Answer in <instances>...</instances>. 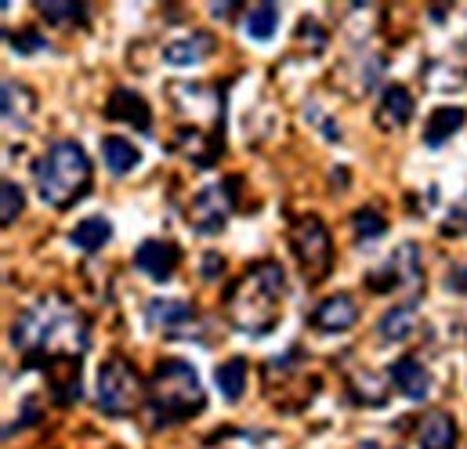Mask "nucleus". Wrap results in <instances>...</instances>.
Segmentation results:
<instances>
[{
  "label": "nucleus",
  "instance_id": "13",
  "mask_svg": "<svg viewBox=\"0 0 467 449\" xmlns=\"http://www.w3.org/2000/svg\"><path fill=\"white\" fill-rule=\"evenodd\" d=\"M388 381H391V384H395L410 402H424V399L431 395V377H428L424 362H417L413 355L395 359V362H391V370H388Z\"/></svg>",
  "mask_w": 467,
  "mask_h": 449
},
{
  "label": "nucleus",
  "instance_id": "6",
  "mask_svg": "<svg viewBox=\"0 0 467 449\" xmlns=\"http://www.w3.org/2000/svg\"><path fill=\"white\" fill-rule=\"evenodd\" d=\"M290 243H294V254H297V265L305 268L308 279H323L330 268H334V243H330V232L319 218H301L290 232Z\"/></svg>",
  "mask_w": 467,
  "mask_h": 449
},
{
  "label": "nucleus",
  "instance_id": "32",
  "mask_svg": "<svg viewBox=\"0 0 467 449\" xmlns=\"http://www.w3.org/2000/svg\"><path fill=\"white\" fill-rule=\"evenodd\" d=\"M450 290H453V294H467V265H457V268L450 272Z\"/></svg>",
  "mask_w": 467,
  "mask_h": 449
},
{
  "label": "nucleus",
  "instance_id": "24",
  "mask_svg": "<svg viewBox=\"0 0 467 449\" xmlns=\"http://www.w3.org/2000/svg\"><path fill=\"white\" fill-rule=\"evenodd\" d=\"M351 395L358 399V406L377 410L388 402V381L369 373V370H358V373H351Z\"/></svg>",
  "mask_w": 467,
  "mask_h": 449
},
{
  "label": "nucleus",
  "instance_id": "22",
  "mask_svg": "<svg viewBox=\"0 0 467 449\" xmlns=\"http://www.w3.org/2000/svg\"><path fill=\"white\" fill-rule=\"evenodd\" d=\"M275 29H279V4H272V0H265V4H254L250 11H246V18H243V33L250 37V40H272L275 37Z\"/></svg>",
  "mask_w": 467,
  "mask_h": 449
},
{
  "label": "nucleus",
  "instance_id": "8",
  "mask_svg": "<svg viewBox=\"0 0 467 449\" xmlns=\"http://www.w3.org/2000/svg\"><path fill=\"white\" fill-rule=\"evenodd\" d=\"M366 287L373 294H388V290H399V287H420V246L417 243L395 246V254L366 276Z\"/></svg>",
  "mask_w": 467,
  "mask_h": 449
},
{
  "label": "nucleus",
  "instance_id": "2",
  "mask_svg": "<svg viewBox=\"0 0 467 449\" xmlns=\"http://www.w3.org/2000/svg\"><path fill=\"white\" fill-rule=\"evenodd\" d=\"M283 290H286V279L275 261L250 265V272L229 290V323L250 337L275 330Z\"/></svg>",
  "mask_w": 467,
  "mask_h": 449
},
{
  "label": "nucleus",
  "instance_id": "10",
  "mask_svg": "<svg viewBox=\"0 0 467 449\" xmlns=\"http://www.w3.org/2000/svg\"><path fill=\"white\" fill-rule=\"evenodd\" d=\"M145 319L152 330H167V334H182L196 323V308L189 301H178V298H156L145 305Z\"/></svg>",
  "mask_w": 467,
  "mask_h": 449
},
{
  "label": "nucleus",
  "instance_id": "20",
  "mask_svg": "<svg viewBox=\"0 0 467 449\" xmlns=\"http://www.w3.org/2000/svg\"><path fill=\"white\" fill-rule=\"evenodd\" d=\"M109 235H113V224H109V218H102V214H91V218H84V222L73 224V232H69V243H73L77 250H88V254H95V250H102V246L109 243Z\"/></svg>",
  "mask_w": 467,
  "mask_h": 449
},
{
  "label": "nucleus",
  "instance_id": "5",
  "mask_svg": "<svg viewBox=\"0 0 467 449\" xmlns=\"http://www.w3.org/2000/svg\"><path fill=\"white\" fill-rule=\"evenodd\" d=\"M138 399H141L138 370L127 359H119V355L106 359L99 366V377H95V402H99V410L109 413V417H127V413H134Z\"/></svg>",
  "mask_w": 467,
  "mask_h": 449
},
{
  "label": "nucleus",
  "instance_id": "3",
  "mask_svg": "<svg viewBox=\"0 0 467 449\" xmlns=\"http://www.w3.org/2000/svg\"><path fill=\"white\" fill-rule=\"evenodd\" d=\"M203 406H207V395H203V384H200L192 362H185V359L156 362V370L149 377V410H152L156 428L189 421V417L203 413Z\"/></svg>",
  "mask_w": 467,
  "mask_h": 449
},
{
  "label": "nucleus",
  "instance_id": "21",
  "mask_svg": "<svg viewBox=\"0 0 467 449\" xmlns=\"http://www.w3.org/2000/svg\"><path fill=\"white\" fill-rule=\"evenodd\" d=\"M102 156H106V167L123 178V174H130L138 163H141V149L134 145V141H127V138H117V134H109L106 141H102Z\"/></svg>",
  "mask_w": 467,
  "mask_h": 449
},
{
  "label": "nucleus",
  "instance_id": "7",
  "mask_svg": "<svg viewBox=\"0 0 467 449\" xmlns=\"http://www.w3.org/2000/svg\"><path fill=\"white\" fill-rule=\"evenodd\" d=\"M235 182H218V185H203L192 204H189V224L200 232V235H218L235 211V196H233Z\"/></svg>",
  "mask_w": 467,
  "mask_h": 449
},
{
  "label": "nucleus",
  "instance_id": "16",
  "mask_svg": "<svg viewBox=\"0 0 467 449\" xmlns=\"http://www.w3.org/2000/svg\"><path fill=\"white\" fill-rule=\"evenodd\" d=\"M420 449H457V421L446 410H428L417 424Z\"/></svg>",
  "mask_w": 467,
  "mask_h": 449
},
{
  "label": "nucleus",
  "instance_id": "17",
  "mask_svg": "<svg viewBox=\"0 0 467 449\" xmlns=\"http://www.w3.org/2000/svg\"><path fill=\"white\" fill-rule=\"evenodd\" d=\"M413 110H417V102H413V91L406 84H384L380 110H377L384 127H406L413 120Z\"/></svg>",
  "mask_w": 467,
  "mask_h": 449
},
{
  "label": "nucleus",
  "instance_id": "30",
  "mask_svg": "<svg viewBox=\"0 0 467 449\" xmlns=\"http://www.w3.org/2000/svg\"><path fill=\"white\" fill-rule=\"evenodd\" d=\"M442 232H450V235H461V232H467V196H464V200H457V204L450 207V218H446V224H442Z\"/></svg>",
  "mask_w": 467,
  "mask_h": 449
},
{
  "label": "nucleus",
  "instance_id": "19",
  "mask_svg": "<svg viewBox=\"0 0 467 449\" xmlns=\"http://www.w3.org/2000/svg\"><path fill=\"white\" fill-rule=\"evenodd\" d=\"M417 330V305H395L377 319V337L388 344H399Z\"/></svg>",
  "mask_w": 467,
  "mask_h": 449
},
{
  "label": "nucleus",
  "instance_id": "11",
  "mask_svg": "<svg viewBox=\"0 0 467 449\" xmlns=\"http://www.w3.org/2000/svg\"><path fill=\"white\" fill-rule=\"evenodd\" d=\"M214 47H218V40H214L211 33L192 29V33L174 37V40L163 44V62H167V66H178V69H182V66H200Z\"/></svg>",
  "mask_w": 467,
  "mask_h": 449
},
{
  "label": "nucleus",
  "instance_id": "4",
  "mask_svg": "<svg viewBox=\"0 0 467 449\" xmlns=\"http://www.w3.org/2000/svg\"><path fill=\"white\" fill-rule=\"evenodd\" d=\"M33 182L44 204L55 211L73 207L88 189H91V160L80 141H55L36 163H33Z\"/></svg>",
  "mask_w": 467,
  "mask_h": 449
},
{
  "label": "nucleus",
  "instance_id": "15",
  "mask_svg": "<svg viewBox=\"0 0 467 449\" xmlns=\"http://www.w3.org/2000/svg\"><path fill=\"white\" fill-rule=\"evenodd\" d=\"M33 106H36V99H33V91L26 84H18V80H4L0 84V112H4V123L11 131H26L29 127Z\"/></svg>",
  "mask_w": 467,
  "mask_h": 449
},
{
  "label": "nucleus",
  "instance_id": "31",
  "mask_svg": "<svg viewBox=\"0 0 467 449\" xmlns=\"http://www.w3.org/2000/svg\"><path fill=\"white\" fill-rule=\"evenodd\" d=\"M222 272H225V257L222 254H203L200 257V276L203 279H218Z\"/></svg>",
  "mask_w": 467,
  "mask_h": 449
},
{
  "label": "nucleus",
  "instance_id": "25",
  "mask_svg": "<svg viewBox=\"0 0 467 449\" xmlns=\"http://www.w3.org/2000/svg\"><path fill=\"white\" fill-rule=\"evenodd\" d=\"M36 11L51 26H80V22H88V7L80 0H36Z\"/></svg>",
  "mask_w": 467,
  "mask_h": 449
},
{
  "label": "nucleus",
  "instance_id": "14",
  "mask_svg": "<svg viewBox=\"0 0 467 449\" xmlns=\"http://www.w3.org/2000/svg\"><path fill=\"white\" fill-rule=\"evenodd\" d=\"M106 116L109 120H117V123H130V127H138V131H152V112H149V102L134 91V88H113V95H109V102H106Z\"/></svg>",
  "mask_w": 467,
  "mask_h": 449
},
{
  "label": "nucleus",
  "instance_id": "12",
  "mask_svg": "<svg viewBox=\"0 0 467 449\" xmlns=\"http://www.w3.org/2000/svg\"><path fill=\"white\" fill-rule=\"evenodd\" d=\"M355 319H358V305H355L351 294H334V298L319 301L316 312H312V323L323 334H345L355 327Z\"/></svg>",
  "mask_w": 467,
  "mask_h": 449
},
{
  "label": "nucleus",
  "instance_id": "1",
  "mask_svg": "<svg viewBox=\"0 0 467 449\" xmlns=\"http://www.w3.org/2000/svg\"><path fill=\"white\" fill-rule=\"evenodd\" d=\"M88 319L80 316L77 305L66 298H44L33 301L26 312H18L11 327V344L29 366L51 370L55 362H77L88 351Z\"/></svg>",
  "mask_w": 467,
  "mask_h": 449
},
{
  "label": "nucleus",
  "instance_id": "27",
  "mask_svg": "<svg viewBox=\"0 0 467 449\" xmlns=\"http://www.w3.org/2000/svg\"><path fill=\"white\" fill-rule=\"evenodd\" d=\"M351 228H355L358 243H373V239H380L388 232V218L377 207H358L355 218H351Z\"/></svg>",
  "mask_w": 467,
  "mask_h": 449
},
{
  "label": "nucleus",
  "instance_id": "18",
  "mask_svg": "<svg viewBox=\"0 0 467 449\" xmlns=\"http://www.w3.org/2000/svg\"><path fill=\"white\" fill-rule=\"evenodd\" d=\"M467 112L461 106H442V110H435L428 116V123H424V145L428 149H439L446 138H453L461 127H464Z\"/></svg>",
  "mask_w": 467,
  "mask_h": 449
},
{
  "label": "nucleus",
  "instance_id": "26",
  "mask_svg": "<svg viewBox=\"0 0 467 449\" xmlns=\"http://www.w3.org/2000/svg\"><path fill=\"white\" fill-rule=\"evenodd\" d=\"M214 384L225 399H239L246 392V359H225L214 370Z\"/></svg>",
  "mask_w": 467,
  "mask_h": 449
},
{
  "label": "nucleus",
  "instance_id": "29",
  "mask_svg": "<svg viewBox=\"0 0 467 449\" xmlns=\"http://www.w3.org/2000/svg\"><path fill=\"white\" fill-rule=\"evenodd\" d=\"M0 196H4V214H0V222L11 224L18 214H22V189L11 182V178H4V185H0Z\"/></svg>",
  "mask_w": 467,
  "mask_h": 449
},
{
  "label": "nucleus",
  "instance_id": "9",
  "mask_svg": "<svg viewBox=\"0 0 467 449\" xmlns=\"http://www.w3.org/2000/svg\"><path fill=\"white\" fill-rule=\"evenodd\" d=\"M134 268L145 272L152 283H167L178 268V246L167 243V239H145L134 250Z\"/></svg>",
  "mask_w": 467,
  "mask_h": 449
},
{
  "label": "nucleus",
  "instance_id": "23",
  "mask_svg": "<svg viewBox=\"0 0 467 449\" xmlns=\"http://www.w3.org/2000/svg\"><path fill=\"white\" fill-rule=\"evenodd\" d=\"M178 149H182L196 167H211V163L222 156V149L214 145V138H207V134H200V131H192V127H185V131L178 134Z\"/></svg>",
  "mask_w": 467,
  "mask_h": 449
},
{
  "label": "nucleus",
  "instance_id": "28",
  "mask_svg": "<svg viewBox=\"0 0 467 449\" xmlns=\"http://www.w3.org/2000/svg\"><path fill=\"white\" fill-rule=\"evenodd\" d=\"M4 40H7V47L18 51V55H33V51H44V47H47V40H44L40 29H18V33H7Z\"/></svg>",
  "mask_w": 467,
  "mask_h": 449
}]
</instances>
